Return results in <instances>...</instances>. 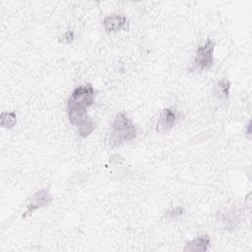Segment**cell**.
I'll return each instance as SVG.
<instances>
[{
	"mask_svg": "<svg viewBox=\"0 0 252 252\" xmlns=\"http://www.w3.org/2000/svg\"><path fill=\"white\" fill-rule=\"evenodd\" d=\"M210 246V237L207 234L200 235L185 244L183 251L189 252H203L207 251Z\"/></svg>",
	"mask_w": 252,
	"mask_h": 252,
	"instance_id": "obj_7",
	"label": "cell"
},
{
	"mask_svg": "<svg viewBox=\"0 0 252 252\" xmlns=\"http://www.w3.org/2000/svg\"><path fill=\"white\" fill-rule=\"evenodd\" d=\"M95 92L91 84L79 86L73 90L67 102V113L71 124L78 126L90 117L87 109L94 102Z\"/></svg>",
	"mask_w": 252,
	"mask_h": 252,
	"instance_id": "obj_1",
	"label": "cell"
},
{
	"mask_svg": "<svg viewBox=\"0 0 252 252\" xmlns=\"http://www.w3.org/2000/svg\"><path fill=\"white\" fill-rule=\"evenodd\" d=\"M126 22H127L126 17H124L122 15L112 14V15L106 16L103 19L102 25H103L104 30L107 32H118L121 29H123L126 25Z\"/></svg>",
	"mask_w": 252,
	"mask_h": 252,
	"instance_id": "obj_6",
	"label": "cell"
},
{
	"mask_svg": "<svg viewBox=\"0 0 252 252\" xmlns=\"http://www.w3.org/2000/svg\"><path fill=\"white\" fill-rule=\"evenodd\" d=\"M177 119L176 112L171 108H164L157 122V130L160 133L169 131L175 124Z\"/></svg>",
	"mask_w": 252,
	"mask_h": 252,
	"instance_id": "obj_5",
	"label": "cell"
},
{
	"mask_svg": "<svg viewBox=\"0 0 252 252\" xmlns=\"http://www.w3.org/2000/svg\"><path fill=\"white\" fill-rule=\"evenodd\" d=\"M17 122V115L14 111H3L0 115V124L3 128L11 129Z\"/></svg>",
	"mask_w": 252,
	"mask_h": 252,
	"instance_id": "obj_8",
	"label": "cell"
},
{
	"mask_svg": "<svg viewBox=\"0 0 252 252\" xmlns=\"http://www.w3.org/2000/svg\"><path fill=\"white\" fill-rule=\"evenodd\" d=\"M250 127H251V123L249 122L248 125H247V130H246V135L247 136H250Z\"/></svg>",
	"mask_w": 252,
	"mask_h": 252,
	"instance_id": "obj_13",
	"label": "cell"
},
{
	"mask_svg": "<svg viewBox=\"0 0 252 252\" xmlns=\"http://www.w3.org/2000/svg\"><path fill=\"white\" fill-rule=\"evenodd\" d=\"M78 129V133L81 137H87L89 136L94 129V122L93 118L90 116L87 119L83 120L78 126H76Z\"/></svg>",
	"mask_w": 252,
	"mask_h": 252,
	"instance_id": "obj_9",
	"label": "cell"
},
{
	"mask_svg": "<svg viewBox=\"0 0 252 252\" xmlns=\"http://www.w3.org/2000/svg\"><path fill=\"white\" fill-rule=\"evenodd\" d=\"M136 137V128L126 114L118 113L112 124L109 143L111 146H119L124 142L134 140Z\"/></svg>",
	"mask_w": 252,
	"mask_h": 252,
	"instance_id": "obj_2",
	"label": "cell"
},
{
	"mask_svg": "<svg viewBox=\"0 0 252 252\" xmlns=\"http://www.w3.org/2000/svg\"><path fill=\"white\" fill-rule=\"evenodd\" d=\"M230 89V82L227 79H222L218 83L215 89V94H218L220 97H227L229 94Z\"/></svg>",
	"mask_w": 252,
	"mask_h": 252,
	"instance_id": "obj_10",
	"label": "cell"
},
{
	"mask_svg": "<svg viewBox=\"0 0 252 252\" xmlns=\"http://www.w3.org/2000/svg\"><path fill=\"white\" fill-rule=\"evenodd\" d=\"M183 214H184V209H183L182 207L178 206V207H175V208L169 210V211L167 212L166 216H167L170 220H176V219H178L179 217H181Z\"/></svg>",
	"mask_w": 252,
	"mask_h": 252,
	"instance_id": "obj_11",
	"label": "cell"
},
{
	"mask_svg": "<svg viewBox=\"0 0 252 252\" xmlns=\"http://www.w3.org/2000/svg\"><path fill=\"white\" fill-rule=\"evenodd\" d=\"M214 48L215 42L211 39H207L204 44L200 45L194 59L193 69L199 71L209 70L214 64Z\"/></svg>",
	"mask_w": 252,
	"mask_h": 252,
	"instance_id": "obj_3",
	"label": "cell"
},
{
	"mask_svg": "<svg viewBox=\"0 0 252 252\" xmlns=\"http://www.w3.org/2000/svg\"><path fill=\"white\" fill-rule=\"evenodd\" d=\"M62 41L61 42H64V43H70L73 41L74 39V32L72 31H68L66 32L63 36H62Z\"/></svg>",
	"mask_w": 252,
	"mask_h": 252,
	"instance_id": "obj_12",
	"label": "cell"
},
{
	"mask_svg": "<svg viewBox=\"0 0 252 252\" xmlns=\"http://www.w3.org/2000/svg\"><path fill=\"white\" fill-rule=\"evenodd\" d=\"M52 201V196L48 190V188H42L39 191L35 192L31 198L28 203V207L26 212L23 214V218H27L31 214H32L35 210L45 207L49 205Z\"/></svg>",
	"mask_w": 252,
	"mask_h": 252,
	"instance_id": "obj_4",
	"label": "cell"
}]
</instances>
